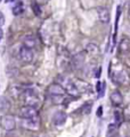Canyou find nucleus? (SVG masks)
<instances>
[{"label":"nucleus","instance_id":"nucleus-6","mask_svg":"<svg viewBox=\"0 0 130 137\" xmlns=\"http://www.w3.org/2000/svg\"><path fill=\"white\" fill-rule=\"evenodd\" d=\"M48 93L51 96H64L65 94V88L61 84H51L48 87Z\"/></svg>","mask_w":130,"mask_h":137},{"label":"nucleus","instance_id":"nucleus-3","mask_svg":"<svg viewBox=\"0 0 130 137\" xmlns=\"http://www.w3.org/2000/svg\"><path fill=\"white\" fill-rule=\"evenodd\" d=\"M96 12H97V15H98V18L102 23L104 24H108L109 23V19H111V14H109V10L108 8L106 7H97L96 8Z\"/></svg>","mask_w":130,"mask_h":137},{"label":"nucleus","instance_id":"nucleus-19","mask_svg":"<svg viewBox=\"0 0 130 137\" xmlns=\"http://www.w3.org/2000/svg\"><path fill=\"white\" fill-rule=\"evenodd\" d=\"M105 88H106V83H105V82H103V83H102L101 92H99V96H103V95H104V91H105Z\"/></svg>","mask_w":130,"mask_h":137},{"label":"nucleus","instance_id":"nucleus-22","mask_svg":"<svg viewBox=\"0 0 130 137\" xmlns=\"http://www.w3.org/2000/svg\"><path fill=\"white\" fill-rule=\"evenodd\" d=\"M101 88H102V83H101V82H98L97 85H96V90H97L98 94H99V92H101Z\"/></svg>","mask_w":130,"mask_h":137},{"label":"nucleus","instance_id":"nucleus-8","mask_svg":"<svg viewBox=\"0 0 130 137\" xmlns=\"http://www.w3.org/2000/svg\"><path fill=\"white\" fill-rule=\"evenodd\" d=\"M66 118L67 116L65 112L63 111H57L55 112V115L53 116V122L56 126H62L65 124V121H66Z\"/></svg>","mask_w":130,"mask_h":137},{"label":"nucleus","instance_id":"nucleus-17","mask_svg":"<svg viewBox=\"0 0 130 137\" xmlns=\"http://www.w3.org/2000/svg\"><path fill=\"white\" fill-rule=\"evenodd\" d=\"M31 8H32L33 13L36 14L37 16H41V8H40V5L36 1L32 2V5H31Z\"/></svg>","mask_w":130,"mask_h":137},{"label":"nucleus","instance_id":"nucleus-25","mask_svg":"<svg viewBox=\"0 0 130 137\" xmlns=\"http://www.w3.org/2000/svg\"><path fill=\"white\" fill-rule=\"evenodd\" d=\"M2 36H3V32H2V30H0V41H1Z\"/></svg>","mask_w":130,"mask_h":137},{"label":"nucleus","instance_id":"nucleus-12","mask_svg":"<svg viewBox=\"0 0 130 137\" xmlns=\"http://www.w3.org/2000/svg\"><path fill=\"white\" fill-rule=\"evenodd\" d=\"M119 49H120V52H128V51L130 50V40L128 39V37H122L121 42H120V45H119Z\"/></svg>","mask_w":130,"mask_h":137},{"label":"nucleus","instance_id":"nucleus-2","mask_svg":"<svg viewBox=\"0 0 130 137\" xmlns=\"http://www.w3.org/2000/svg\"><path fill=\"white\" fill-rule=\"evenodd\" d=\"M24 98H25V103L29 105V107L36 108L38 105V103H39V100H38L36 92L32 91V90H26L24 92Z\"/></svg>","mask_w":130,"mask_h":137},{"label":"nucleus","instance_id":"nucleus-11","mask_svg":"<svg viewBox=\"0 0 130 137\" xmlns=\"http://www.w3.org/2000/svg\"><path fill=\"white\" fill-rule=\"evenodd\" d=\"M23 44H24L23 47L29 48V49H32V48H34L37 45V39L33 35H26L23 39Z\"/></svg>","mask_w":130,"mask_h":137},{"label":"nucleus","instance_id":"nucleus-14","mask_svg":"<svg viewBox=\"0 0 130 137\" xmlns=\"http://www.w3.org/2000/svg\"><path fill=\"white\" fill-rule=\"evenodd\" d=\"M127 79V75L123 71H115L114 73V77H113V81H115L116 83H123Z\"/></svg>","mask_w":130,"mask_h":137},{"label":"nucleus","instance_id":"nucleus-10","mask_svg":"<svg viewBox=\"0 0 130 137\" xmlns=\"http://www.w3.org/2000/svg\"><path fill=\"white\" fill-rule=\"evenodd\" d=\"M109 99H111L112 103L114 105H120L123 102V98L119 91H113L111 95H109Z\"/></svg>","mask_w":130,"mask_h":137},{"label":"nucleus","instance_id":"nucleus-1","mask_svg":"<svg viewBox=\"0 0 130 137\" xmlns=\"http://www.w3.org/2000/svg\"><path fill=\"white\" fill-rule=\"evenodd\" d=\"M0 125H1V127L5 129V130H14L16 127V121L15 119H14L13 116H2L1 118H0Z\"/></svg>","mask_w":130,"mask_h":137},{"label":"nucleus","instance_id":"nucleus-7","mask_svg":"<svg viewBox=\"0 0 130 137\" xmlns=\"http://www.w3.org/2000/svg\"><path fill=\"white\" fill-rule=\"evenodd\" d=\"M21 116L23 117V119L34 118V117H38V111H37L36 108L25 105V107H23L21 109Z\"/></svg>","mask_w":130,"mask_h":137},{"label":"nucleus","instance_id":"nucleus-24","mask_svg":"<svg viewBox=\"0 0 130 137\" xmlns=\"http://www.w3.org/2000/svg\"><path fill=\"white\" fill-rule=\"evenodd\" d=\"M94 76L95 77H99V76H101V68H98V69H97V73H95V75H94Z\"/></svg>","mask_w":130,"mask_h":137},{"label":"nucleus","instance_id":"nucleus-20","mask_svg":"<svg viewBox=\"0 0 130 137\" xmlns=\"http://www.w3.org/2000/svg\"><path fill=\"white\" fill-rule=\"evenodd\" d=\"M114 117H115V120H116V122H119L121 121V116H120V113H119V111H115L114 112Z\"/></svg>","mask_w":130,"mask_h":137},{"label":"nucleus","instance_id":"nucleus-5","mask_svg":"<svg viewBox=\"0 0 130 137\" xmlns=\"http://www.w3.org/2000/svg\"><path fill=\"white\" fill-rule=\"evenodd\" d=\"M33 57H34V53L33 51L29 49V48H25V47H22L19 49V58L23 62H26L29 64L33 60Z\"/></svg>","mask_w":130,"mask_h":137},{"label":"nucleus","instance_id":"nucleus-16","mask_svg":"<svg viewBox=\"0 0 130 137\" xmlns=\"http://www.w3.org/2000/svg\"><path fill=\"white\" fill-rule=\"evenodd\" d=\"M86 49H87V52H89L90 54L98 53V45H97V44H95V43H89V44H87Z\"/></svg>","mask_w":130,"mask_h":137},{"label":"nucleus","instance_id":"nucleus-23","mask_svg":"<svg viewBox=\"0 0 130 137\" xmlns=\"http://www.w3.org/2000/svg\"><path fill=\"white\" fill-rule=\"evenodd\" d=\"M102 112H103V108L99 107L98 110H97V116H98V117H101V116H102Z\"/></svg>","mask_w":130,"mask_h":137},{"label":"nucleus","instance_id":"nucleus-15","mask_svg":"<svg viewBox=\"0 0 130 137\" xmlns=\"http://www.w3.org/2000/svg\"><path fill=\"white\" fill-rule=\"evenodd\" d=\"M23 13H24V3L22 1H19L13 8V14L15 16H18V15H21V14H23Z\"/></svg>","mask_w":130,"mask_h":137},{"label":"nucleus","instance_id":"nucleus-4","mask_svg":"<svg viewBox=\"0 0 130 137\" xmlns=\"http://www.w3.org/2000/svg\"><path fill=\"white\" fill-rule=\"evenodd\" d=\"M22 126L26 129H31V130H37L40 126V120L38 117L30 118V119H23L22 120Z\"/></svg>","mask_w":130,"mask_h":137},{"label":"nucleus","instance_id":"nucleus-21","mask_svg":"<svg viewBox=\"0 0 130 137\" xmlns=\"http://www.w3.org/2000/svg\"><path fill=\"white\" fill-rule=\"evenodd\" d=\"M3 23H5V17H3V15H2V13L0 12V25H2Z\"/></svg>","mask_w":130,"mask_h":137},{"label":"nucleus","instance_id":"nucleus-13","mask_svg":"<svg viewBox=\"0 0 130 137\" xmlns=\"http://www.w3.org/2000/svg\"><path fill=\"white\" fill-rule=\"evenodd\" d=\"M10 108V103L5 96H0V112H6Z\"/></svg>","mask_w":130,"mask_h":137},{"label":"nucleus","instance_id":"nucleus-26","mask_svg":"<svg viewBox=\"0 0 130 137\" xmlns=\"http://www.w3.org/2000/svg\"><path fill=\"white\" fill-rule=\"evenodd\" d=\"M38 1H39L40 3H46V2L48 1V0H38Z\"/></svg>","mask_w":130,"mask_h":137},{"label":"nucleus","instance_id":"nucleus-28","mask_svg":"<svg viewBox=\"0 0 130 137\" xmlns=\"http://www.w3.org/2000/svg\"><path fill=\"white\" fill-rule=\"evenodd\" d=\"M14 1V0H5V2H7V3H8V2H13Z\"/></svg>","mask_w":130,"mask_h":137},{"label":"nucleus","instance_id":"nucleus-18","mask_svg":"<svg viewBox=\"0 0 130 137\" xmlns=\"http://www.w3.org/2000/svg\"><path fill=\"white\" fill-rule=\"evenodd\" d=\"M82 111H83L84 115L90 113V111H91V103H90V102H89L88 104H84L83 107H82Z\"/></svg>","mask_w":130,"mask_h":137},{"label":"nucleus","instance_id":"nucleus-9","mask_svg":"<svg viewBox=\"0 0 130 137\" xmlns=\"http://www.w3.org/2000/svg\"><path fill=\"white\" fill-rule=\"evenodd\" d=\"M84 52H79L72 57V65L74 68H80L84 62Z\"/></svg>","mask_w":130,"mask_h":137},{"label":"nucleus","instance_id":"nucleus-27","mask_svg":"<svg viewBox=\"0 0 130 137\" xmlns=\"http://www.w3.org/2000/svg\"><path fill=\"white\" fill-rule=\"evenodd\" d=\"M128 13H129V15H130V1H129V5H128Z\"/></svg>","mask_w":130,"mask_h":137}]
</instances>
